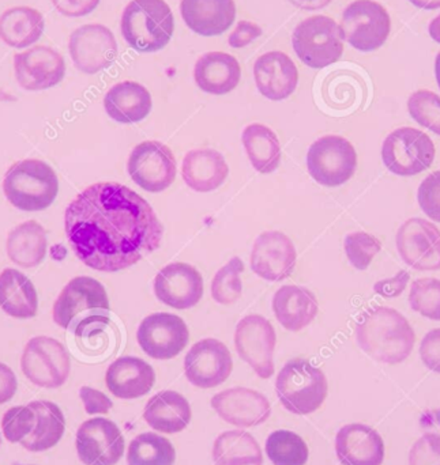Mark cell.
Segmentation results:
<instances>
[{"instance_id": "1", "label": "cell", "mask_w": 440, "mask_h": 465, "mask_svg": "<svg viewBox=\"0 0 440 465\" xmlns=\"http://www.w3.org/2000/svg\"><path fill=\"white\" fill-rule=\"evenodd\" d=\"M68 243L92 270L116 272L157 251L163 225L152 206L117 183H97L65 210Z\"/></svg>"}, {"instance_id": "2", "label": "cell", "mask_w": 440, "mask_h": 465, "mask_svg": "<svg viewBox=\"0 0 440 465\" xmlns=\"http://www.w3.org/2000/svg\"><path fill=\"white\" fill-rule=\"evenodd\" d=\"M360 349L375 361L397 365L411 355L416 341L408 320L389 306L367 309L356 325Z\"/></svg>"}, {"instance_id": "3", "label": "cell", "mask_w": 440, "mask_h": 465, "mask_svg": "<svg viewBox=\"0 0 440 465\" xmlns=\"http://www.w3.org/2000/svg\"><path fill=\"white\" fill-rule=\"evenodd\" d=\"M108 295L100 282L78 276L65 284L54 303L55 324L75 333L85 325L109 322Z\"/></svg>"}, {"instance_id": "4", "label": "cell", "mask_w": 440, "mask_h": 465, "mask_svg": "<svg viewBox=\"0 0 440 465\" xmlns=\"http://www.w3.org/2000/svg\"><path fill=\"white\" fill-rule=\"evenodd\" d=\"M174 29V14L164 0H133L125 5L120 21L125 43L141 54L163 49Z\"/></svg>"}, {"instance_id": "5", "label": "cell", "mask_w": 440, "mask_h": 465, "mask_svg": "<svg viewBox=\"0 0 440 465\" xmlns=\"http://www.w3.org/2000/svg\"><path fill=\"white\" fill-rule=\"evenodd\" d=\"M3 193L10 204L21 212H43L56 199L59 179L43 161H19L5 173Z\"/></svg>"}, {"instance_id": "6", "label": "cell", "mask_w": 440, "mask_h": 465, "mask_svg": "<svg viewBox=\"0 0 440 465\" xmlns=\"http://www.w3.org/2000/svg\"><path fill=\"white\" fill-rule=\"evenodd\" d=\"M326 376L307 360H292L281 369L275 380L278 401L286 411L308 415L321 409L326 401Z\"/></svg>"}, {"instance_id": "7", "label": "cell", "mask_w": 440, "mask_h": 465, "mask_svg": "<svg viewBox=\"0 0 440 465\" xmlns=\"http://www.w3.org/2000/svg\"><path fill=\"white\" fill-rule=\"evenodd\" d=\"M297 57L307 67L325 68L335 64L344 54L340 25L326 15H314L297 25L292 35Z\"/></svg>"}, {"instance_id": "8", "label": "cell", "mask_w": 440, "mask_h": 465, "mask_svg": "<svg viewBox=\"0 0 440 465\" xmlns=\"http://www.w3.org/2000/svg\"><path fill=\"white\" fill-rule=\"evenodd\" d=\"M340 29L352 48L368 54L385 45L392 32V18L375 0H355L344 10Z\"/></svg>"}, {"instance_id": "9", "label": "cell", "mask_w": 440, "mask_h": 465, "mask_svg": "<svg viewBox=\"0 0 440 465\" xmlns=\"http://www.w3.org/2000/svg\"><path fill=\"white\" fill-rule=\"evenodd\" d=\"M382 160L395 176H416L433 165L435 144L433 139L412 127L398 128L385 139Z\"/></svg>"}, {"instance_id": "10", "label": "cell", "mask_w": 440, "mask_h": 465, "mask_svg": "<svg viewBox=\"0 0 440 465\" xmlns=\"http://www.w3.org/2000/svg\"><path fill=\"white\" fill-rule=\"evenodd\" d=\"M356 168V150L343 136H322L308 150V173L325 187H340L345 184L354 177Z\"/></svg>"}, {"instance_id": "11", "label": "cell", "mask_w": 440, "mask_h": 465, "mask_svg": "<svg viewBox=\"0 0 440 465\" xmlns=\"http://www.w3.org/2000/svg\"><path fill=\"white\" fill-rule=\"evenodd\" d=\"M21 371L32 384L55 390L65 385L70 376V355L56 339L37 336L25 346Z\"/></svg>"}, {"instance_id": "12", "label": "cell", "mask_w": 440, "mask_h": 465, "mask_svg": "<svg viewBox=\"0 0 440 465\" xmlns=\"http://www.w3.org/2000/svg\"><path fill=\"white\" fill-rule=\"evenodd\" d=\"M127 171L142 190L152 193H163L176 179V160L171 149L161 142H142L131 152Z\"/></svg>"}, {"instance_id": "13", "label": "cell", "mask_w": 440, "mask_h": 465, "mask_svg": "<svg viewBox=\"0 0 440 465\" xmlns=\"http://www.w3.org/2000/svg\"><path fill=\"white\" fill-rule=\"evenodd\" d=\"M277 335L272 322L259 314H250L240 320L235 331L237 354L254 369L261 379L275 374V354Z\"/></svg>"}, {"instance_id": "14", "label": "cell", "mask_w": 440, "mask_h": 465, "mask_svg": "<svg viewBox=\"0 0 440 465\" xmlns=\"http://www.w3.org/2000/svg\"><path fill=\"white\" fill-rule=\"evenodd\" d=\"M68 52L76 70L95 75L116 60V38L104 25H84L71 33Z\"/></svg>"}, {"instance_id": "15", "label": "cell", "mask_w": 440, "mask_h": 465, "mask_svg": "<svg viewBox=\"0 0 440 465\" xmlns=\"http://www.w3.org/2000/svg\"><path fill=\"white\" fill-rule=\"evenodd\" d=\"M136 341L145 354L153 360H172L187 346L190 331L176 314L155 313L142 320Z\"/></svg>"}, {"instance_id": "16", "label": "cell", "mask_w": 440, "mask_h": 465, "mask_svg": "<svg viewBox=\"0 0 440 465\" xmlns=\"http://www.w3.org/2000/svg\"><path fill=\"white\" fill-rule=\"evenodd\" d=\"M75 448L85 465H115L125 453V439L116 423L93 418L79 426Z\"/></svg>"}, {"instance_id": "17", "label": "cell", "mask_w": 440, "mask_h": 465, "mask_svg": "<svg viewBox=\"0 0 440 465\" xmlns=\"http://www.w3.org/2000/svg\"><path fill=\"white\" fill-rule=\"evenodd\" d=\"M234 369L231 352L217 339H204L191 347L185 358V377L202 390L218 387L231 376Z\"/></svg>"}, {"instance_id": "18", "label": "cell", "mask_w": 440, "mask_h": 465, "mask_svg": "<svg viewBox=\"0 0 440 465\" xmlns=\"http://www.w3.org/2000/svg\"><path fill=\"white\" fill-rule=\"evenodd\" d=\"M395 243L401 259L414 270H440V231L434 223L411 218L398 229Z\"/></svg>"}, {"instance_id": "19", "label": "cell", "mask_w": 440, "mask_h": 465, "mask_svg": "<svg viewBox=\"0 0 440 465\" xmlns=\"http://www.w3.org/2000/svg\"><path fill=\"white\" fill-rule=\"evenodd\" d=\"M14 73L22 89L40 92L63 81L65 63L59 52L49 46L37 45L14 54Z\"/></svg>"}, {"instance_id": "20", "label": "cell", "mask_w": 440, "mask_h": 465, "mask_svg": "<svg viewBox=\"0 0 440 465\" xmlns=\"http://www.w3.org/2000/svg\"><path fill=\"white\" fill-rule=\"evenodd\" d=\"M296 257V249L288 235L281 232H265L254 242L251 270L266 281H284L294 272Z\"/></svg>"}, {"instance_id": "21", "label": "cell", "mask_w": 440, "mask_h": 465, "mask_svg": "<svg viewBox=\"0 0 440 465\" xmlns=\"http://www.w3.org/2000/svg\"><path fill=\"white\" fill-rule=\"evenodd\" d=\"M155 294L165 305L185 311L204 297V278L187 262H171L155 276Z\"/></svg>"}, {"instance_id": "22", "label": "cell", "mask_w": 440, "mask_h": 465, "mask_svg": "<svg viewBox=\"0 0 440 465\" xmlns=\"http://www.w3.org/2000/svg\"><path fill=\"white\" fill-rule=\"evenodd\" d=\"M212 407L226 423L254 428L269 420L272 407L266 396L248 388H231L213 396Z\"/></svg>"}, {"instance_id": "23", "label": "cell", "mask_w": 440, "mask_h": 465, "mask_svg": "<svg viewBox=\"0 0 440 465\" xmlns=\"http://www.w3.org/2000/svg\"><path fill=\"white\" fill-rule=\"evenodd\" d=\"M254 78L259 93L267 100L291 97L299 84V70L294 60L280 51L267 52L254 64Z\"/></svg>"}, {"instance_id": "24", "label": "cell", "mask_w": 440, "mask_h": 465, "mask_svg": "<svg viewBox=\"0 0 440 465\" xmlns=\"http://www.w3.org/2000/svg\"><path fill=\"white\" fill-rule=\"evenodd\" d=\"M335 453L343 465H382L385 442L375 429L363 423H351L338 431Z\"/></svg>"}, {"instance_id": "25", "label": "cell", "mask_w": 440, "mask_h": 465, "mask_svg": "<svg viewBox=\"0 0 440 465\" xmlns=\"http://www.w3.org/2000/svg\"><path fill=\"white\" fill-rule=\"evenodd\" d=\"M155 381V371L141 358H117L106 369V388L123 401L142 398L152 391Z\"/></svg>"}, {"instance_id": "26", "label": "cell", "mask_w": 440, "mask_h": 465, "mask_svg": "<svg viewBox=\"0 0 440 465\" xmlns=\"http://www.w3.org/2000/svg\"><path fill=\"white\" fill-rule=\"evenodd\" d=\"M183 21L196 35H218L229 29L236 18L235 0H182Z\"/></svg>"}, {"instance_id": "27", "label": "cell", "mask_w": 440, "mask_h": 465, "mask_svg": "<svg viewBox=\"0 0 440 465\" xmlns=\"http://www.w3.org/2000/svg\"><path fill=\"white\" fill-rule=\"evenodd\" d=\"M242 68L236 57L225 52H209L199 57L194 68V79L199 89L209 94H228L236 89Z\"/></svg>"}, {"instance_id": "28", "label": "cell", "mask_w": 440, "mask_h": 465, "mask_svg": "<svg viewBox=\"0 0 440 465\" xmlns=\"http://www.w3.org/2000/svg\"><path fill=\"white\" fill-rule=\"evenodd\" d=\"M318 301L311 290L288 284L273 298V312L285 330L299 332L311 324L318 314Z\"/></svg>"}, {"instance_id": "29", "label": "cell", "mask_w": 440, "mask_h": 465, "mask_svg": "<svg viewBox=\"0 0 440 465\" xmlns=\"http://www.w3.org/2000/svg\"><path fill=\"white\" fill-rule=\"evenodd\" d=\"M152 95L144 84L125 81L115 84L104 97L106 114L122 124L142 122L152 111Z\"/></svg>"}, {"instance_id": "30", "label": "cell", "mask_w": 440, "mask_h": 465, "mask_svg": "<svg viewBox=\"0 0 440 465\" xmlns=\"http://www.w3.org/2000/svg\"><path fill=\"white\" fill-rule=\"evenodd\" d=\"M229 168L221 153L212 149L193 150L185 155L182 177L195 193H212L225 183Z\"/></svg>"}, {"instance_id": "31", "label": "cell", "mask_w": 440, "mask_h": 465, "mask_svg": "<svg viewBox=\"0 0 440 465\" xmlns=\"http://www.w3.org/2000/svg\"><path fill=\"white\" fill-rule=\"evenodd\" d=\"M144 418L155 431L176 434L185 430L191 422V406L180 393L161 391L147 401Z\"/></svg>"}, {"instance_id": "32", "label": "cell", "mask_w": 440, "mask_h": 465, "mask_svg": "<svg viewBox=\"0 0 440 465\" xmlns=\"http://www.w3.org/2000/svg\"><path fill=\"white\" fill-rule=\"evenodd\" d=\"M0 308L14 319H32L37 314L38 298L35 284L13 268L0 273Z\"/></svg>"}, {"instance_id": "33", "label": "cell", "mask_w": 440, "mask_h": 465, "mask_svg": "<svg viewBox=\"0 0 440 465\" xmlns=\"http://www.w3.org/2000/svg\"><path fill=\"white\" fill-rule=\"evenodd\" d=\"M44 27L40 11L27 5L11 7L0 15V40L11 48H27L40 40Z\"/></svg>"}, {"instance_id": "34", "label": "cell", "mask_w": 440, "mask_h": 465, "mask_svg": "<svg viewBox=\"0 0 440 465\" xmlns=\"http://www.w3.org/2000/svg\"><path fill=\"white\" fill-rule=\"evenodd\" d=\"M8 257L22 268L37 267L48 249L46 232L35 221H27L8 232L5 242Z\"/></svg>"}, {"instance_id": "35", "label": "cell", "mask_w": 440, "mask_h": 465, "mask_svg": "<svg viewBox=\"0 0 440 465\" xmlns=\"http://www.w3.org/2000/svg\"><path fill=\"white\" fill-rule=\"evenodd\" d=\"M35 414V425L32 433L21 441L22 448L29 452H44L51 450L65 434V415L62 410L48 401H35L27 404Z\"/></svg>"}, {"instance_id": "36", "label": "cell", "mask_w": 440, "mask_h": 465, "mask_svg": "<svg viewBox=\"0 0 440 465\" xmlns=\"http://www.w3.org/2000/svg\"><path fill=\"white\" fill-rule=\"evenodd\" d=\"M251 165L259 173H273L280 166L281 146L277 135L264 124H250L242 135Z\"/></svg>"}, {"instance_id": "37", "label": "cell", "mask_w": 440, "mask_h": 465, "mask_svg": "<svg viewBox=\"0 0 440 465\" xmlns=\"http://www.w3.org/2000/svg\"><path fill=\"white\" fill-rule=\"evenodd\" d=\"M215 465H264V455L258 441L243 430L225 431L213 445Z\"/></svg>"}, {"instance_id": "38", "label": "cell", "mask_w": 440, "mask_h": 465, "mask_svg": "<svg viewBox=\"0 0 440 465\" xmlns=\"http://www.w3.org/2000/svg\"><path fill=\"white\" fill-rule=\"evenodd\" d=\"M175 460L176 452L174 445L158 434H139L128 447V465H174Z\"/></svg>"}, {"instance_id": "39", "label": "cell", "mask_w": 440, "mask_h": 465, "mask_svg": "<svg viewBox=\"0 0 440 465\" xmlns=\"http://www.w3.org/2000/svg\"><path fill=\"white\" fill-rule=\"evenodd\" d=\"M422 439L409 453L411 465H440V409L423 412L420 417Z\"/></svg>"}, {"instance_id": "40", "label": "cell", "mask_w": 440, "mask_h": 465, "mask_svg": "<svg viewBox=\"0 0 440 465\" xmlns=\"http://www.w3.org/2000/svg\"><path fill=\"white\" fill-rule=\"evenodd\" d=\"M266 455L273 465H305L310 450L299 434L277 430L267 437Z\"/></svg>"}, {"instance_id": "41", "label": "cell", "mask_w": 440, "mask_h": 465, "mask_svg": "<svg viewBox=\"0 0 440 465\" xmlns=\"http://www.w3.org/2000/svg\"><path fill=\"white\" fill-rule=\"evenodd\" d=\"M243 271L245 264L240 257H234L217 271L212 282V297L215 302L232 305L242 297L243 283L240 275Z\"/></svg>"}, {"instance_id": "42", "label": "cell", "mask_w": 440, "mask_h": 465, "mask_svg": "<svg viewBox=\"0 0 440 465\" xmlns=\"http://www.w3.org/2000/svg\"><path fill=\"white\" fill-rule=\"evenodd\" d=\"M411 308L428 320L440 322V281L435 278L417 279L409 292Z\"/></svg>"}, {"instance_id": "43", "label": "cell", "mask_w": 440, "mask_h": 465, "mask_svg": "<svg viewBox=\"0 0 440 465\" xmlns=\"http://www.w3.org/2000/svg\"><path fill=\"white\" fill-rule=\"evenodd\" d=\"M412 119L440 136V97L430 90H417L408 100Z\"/></svg>"}, {"instance_id": "44", "label": "cell", "mask_w": 440, "mask_h": 465, "mask_svg": "<svg viewBox=\"0 0 440 465\" xmlns=\"http://www.w3.org/2000/svg\"><path fill=\"white\" fill-rule=\"evenodd\" d=\"M346 257L352 267L365 271L370 267L374 257L381 252L382 243L378 238L365 232H355L346 235L344 241Z\"/></svg>"}, {"instance_id": "45", "label": "cell", "mask_w": 440, "mask_h": 465, "mask_svg": "<svg viewBox=\"0 0 440 465\" xmlns=\"http://www.w3.org/2000/svg\"><path fill=\"white\" fill-rule=\"evenodd\" d=\"M35 425V414L29 406L11 407L2 417L3 436L11 444H21Z\"/></svg>"}, {"instance_id": "46", "label": "cell", "mask_w": 440, "mask_h": 465, "mask_svg": "<svg viewBox=\"0 0 440 465\" xmlns=\"http://www.w3.org/2000/svg\"><path fill=\"white\" fill-rule=\"evenodd\" d=\"M417 202L430 220L440 223V171L428 174L423 180L417 190Z\"/></svg>"}, {"instance_id": "47", "label": "cell", "mask_w": 440, "mask_h": 465, "mask_svg": "<svg viewBox=\"0 0 440 465\" xmlns=\"http://www.w3.org/2000/svg\"><path fill=\"white\" fill-rule=\"evenodd\" d=\"M420 357L430 371L440 374V328L425 336L420 344Z\"/></svg>"}, {"instance_id": "48", "label": "cell", "mask_w": 440, "mask_h": 465, "mask_svg": "<svg viewBox=\"0 0 440 465\" xmlns=\"http://www.w3.org/2000/svg\"><path fill=\"white\" fill-rule=\"evenodd\" d=\"M79 398L84 403L85 411L89 415L106 414L114 407L111 399L95 388L82 387L79 390Z\"/></svg>"}, {"instance_id": "49", "label": "cell", "mask_w": 440, "mask_h": 465, "mask_svg": "<svg viewBox=\"0 0 440 465\" xmlns=\"http://www.w3.org/2000/svg\"><path fill=\"white\" fill-rule=\"evenodd\" d=\"M262 29L258 25L250 21H240L229 35V46L232 48H243L261 37Z\"/></svg>"}, {"instance_id": "50", "label": "cell", "mask_w": 440, "mask_h": 465, "mask_svg": "<svg viewBox=\"0 0 440 465\" xmlns=\"http://www.w3.org/2000/svg\"><path fill=\"white\" fill-rule=\"evenodd\" d=\"M52 3L63 15L78 18L95 11L100 0H52Z\"/></svg>"}, {"instance_id": "51", "label": "cell", "mask_w": 440, "mask_h": 465, "mask_svg": "<svg viewBox=\"0 0 440 465\" xmlns=\"http://www.w3.org/2000/svg\"><path fill=\"white\" fill-rule=\"evenodd\" d=\"M409 278H411V275H409L406 271H400V272H398L397 275L393 276V278L378 282L374 289H375V292H378V294L384 295V297H398V295L404 292V289H405L406 283L409 282Z\"/></svg>"}, {"instance_id": "52", "label": "cell", "mask_w": 440, "mask_h": 465, "mask_svg": "<svg viewBox=\"0 0 440 465\" xmlns=\"http://www.w3.org/2000/svg\"><path fill=\"white\" fill-rule=\"evenodd\" d=\"M18 381L15 373L5 363L0 362V406L7 403L15 395Z\"/></svg>"}, {"instance_id": "53", "label": "cell", "mask_w": 440, "mask_h": 465, "mask_svg": "<svg viewBox=\"0 0 440 465\" xmlns=\"http://www.w3.org/2000/svg\"><path fill=\"white\" fill-rule=\"evenodd\" d=\"M289 2L302 10L316 11L327 7L333 0H289Z\"/></svg>"}, {"instance_id": "54", "label": "cell", "mask_w": 440, "mask_h": 465, "mask_svg": "<svg viewBox=\"0 0 440 465\" xmlns=\"http://www.w3.org/2000/svg\"><path fill=\"white\" fill-rule=\"evenodd\" d=\"M420 10H439L440 0H408Z\"/></svg>"}, {"instance_id": "55", "label": "cell", "mask_w": 440, "mask_h": 465, "mask_svg": "<svg viewBox=\"0 0 440 465\" xmlns=\"http://www.w3.org/2000/svg\"><path fill=\"white\" fill-rule=\"evenodd\" d=\"M428 33H430L431 38L440 45V14L431 21L430 26H428Z\"/></svg>"}, {"instance_id": "56", "label": "cell", "mask_w": 440, "mask_h": 465, "mask_svg": "<svg viewBox=\"0 0 440 465\" xmlns=\"http://www.w3.org/2000/svg\"><path fill=\"white\" fill-rule=\"evenodd\" d=\"M435 78L440 90V52L435 57Z\"/></svg>"}, {"instance_id": "57", "label": "cell", "mask_w": 440, "mask_h": 465, "mask_svg": "<svg viewBox=\"0 0 440 465\" xmlns=\"http://www.w3.org/2000/svg\"><path fill=\"white\" fill-rule=\"evenodd\" d=\"M13 465H35V464H21V463H15V464H13Z\"/></svg>"}, {"instance_id": "58", "label": "cell", "mask_w": 440, "mask_h": 465, "mask_svg": "<svg viewBox=\"0 0 440 465\" xmlns=\"http://www.w3.org/2000/svg\"><path fill=\"white\" fill-rule=\"evenodd\" d=\"M0 444H2V437H0Z\"/></svg>"}]
</instances>
